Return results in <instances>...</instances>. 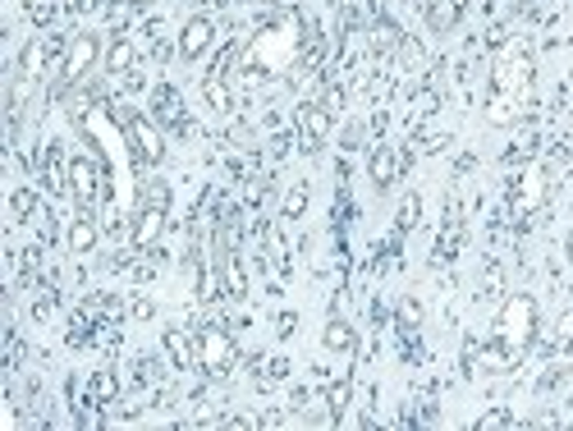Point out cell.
Masks as SVG:
<instances>
[{
    "label": "cell",
    "instance_id": "83f0119b",
    "mask_svg": "<svg viewBox=\"0 0 573 431\" xmlns=\"http://www.w3.org/2000/svg\"><path fill=\"white\" fill-rule=\"evenodd\" d=\"M514 417L505 413V408H495V413H486V417H477V426H510Z\"/></svg>",
    "mask_w": 573,
    "mask_h": 431
},
{
    "label": "cell",
    "instance_id": "ac0fdd59",
    "mask_svg": "<svg viewBox=\"0 0 573 431\" xmlns=\"http://www.w3.org/2000/svg\"><path fill=\"white\" fill-rule=\"evenodd\" d=\"M106 69H110V74H133V69H138V46L129 37H115L106 46Z\"/></svg>",
    "mask_w": 573,
    "mask_h": 431
},
{
    "label": "cell",
    "instance_id": "ba28073f",
    "mask_svg": "<svg viewBox=\"0 0 573 431\" xmlns=\"http://www.w3.org/2000/svg\"><path fill=\"white\" fill-rule=\"evenodd\" d=\"M69 193L79 206H92L101 197V166L92 157H69Z\"/></svg>",
    "mask_w": 573,
    "mask_h": 431
},
{
    "label": "cell",
    "instance_id": "d4e9b609",
    "mask_svg": "<svg viewBox=\"0 0 573 431\" xmlns=\"http://www.w3.org/2000/svg\"><path fill=\"white\" fill-rule=\"evenodd\" d=\"M303 206H308V188L299 184V188H290V193H284V221H294V216H303Z\"/></svg>",
    "mask_w": 573,
    "mask_h": 431
},
{
    "label": "cell",
    "instance_id": "4316f807",
    "mask_svg": "<svg viewBox=\"0 0 573 431\" xmlns=\"http://www.w3.org/2000/svg\"><path fill=\"white\" fill-rule=\"evenodd\" d=\"M417 211H422V202H417V193H408L404 197V206H399V225L408 230V225H417Z\"/></svg>",
    "mask_w": 573,
    "mask_h": 431
},
{
    "label": "cell",
    "instance_id": "1f68e13d",
    "mask_svg": "<svg viewBox=\"0 0 573 431\" xmlns=\"http://www.w3.org/2000/svg\"><path fill=\"white\" fill-rule=\"evenodd\" d=\"M197 5H225V0H197Z\"/></svg>",
    "mask_w": 573,
    "mask_h": 431
},
{
    "label": "cell",
    "instance_id": "277c9868",
    "mask_svg": "<svg viewBox=\"0 0 573 431\" xmlns=\"http://www.w3.org/2000/svg\"><path fill=\"white\" fill-rule=\"evenodd\" d=\"M239 363V344L225 326H202L197 330V368L206 377H230Z\"/></svg>",
    "mask_w": 573,
    "mask_h": 431
},
{
    "label": "cell",
    "instance_id": "8fae6325",
    "mask_svg": "<svg viewBox=\"0 0 573 431\" xmlns=\"http://www.w3.org/2000/svg\"><path fill=\"white\" fill-rule=\"evenodd\" d=\"M64 244H69V253H74V257H88V253L101 244V225L92 221V211H88V206H79V216L69 221Z\"/></svg>",
    "mask_w": 573,
    "mask_h": 431
},
{
    "label": "cell",
    "instance_id": "4dcf8cb0",
    "mask_svg": "<svg viewBox=\"0 0 573 431\" xmlns=\"http://www.w3.org/2000/svg\"><path fill=\"white\" fill-rule=\"evenodd\" d=\"M564 257H568V271H573V235L564 239Z\"/></svg>",
    "mask_w": 573,
    "mask_h": 431
},
{
    "label": "cell",
    "instance_id": "e0dca14e",
    "mask_svg": "<svg viewBox=\"0 0 573 431\" xmlns=\"http://www.w3.org/2000/svg\"><path fill=\"white\" fill-rule=\"evenodd\" d=\"M321 344H326L330 353H353V349H358V330H353L344 317H330L326 330H321Z\"/></svg>",
    "mask_w": 573,
    "mask_h": 431
},
{
    "label": "cell",
    "instance_id": "ffe728a7",
    "mask_svg": "<svg viewBox=\"0 0 573 431\" xmlns=\"http://www.w3.org/2000/svg\"><path fill=\"white\" fill-rule=\"evenodd\" d=\"M225 294V280H221V262H206L202 275H197V299L202 303H216Z\"/></svg>",
    "mask_w": 573,
    "mask_h": 431
},
{
    "label": "cell",
    "instance_id": "7c38bea8",
    "mask_svg": "<svg viewBox=\"0 0 573 431\" xmlns=\"http://www.w3.org/2000/svg\"><path fill=\"white\" fill-rule=\"evenodd\" d=\"M404 166H408V157H404L399 148H377V152L368 157V175H372V184H377V188H390V184H399Z\"/></svg>",
    "mask_w": 573,
    "mask_h": 431
},
{
    "label": "cell",
    "instance_id": "d6986e66",
    "mask_svg": "<svg viewBox=\"0 0 573 431\" xmlns=\"http://www.w3.org/2000/svg\"><path fill=\"white\" fill-rule=\"evenodd\" d=\"M221 280H225V294L230 299H244L248 294V271H244L239 253H221Z\"/></svg>",
    "mask_w": 573,
    "mask_h": 431
},
{
    "label": "cell",
    "instance_id": "9a60e30c",
    "mask_svg": "<svg viewBox=\"0 0 573 431\" xmlns=\"http://www.w3.org/2000/svg\"><path fill=\"white\" fill-rule=\"evenodd\" d=\"M541 197H546V170L541 166H528V175L519 179V211H537L541 206Z\"/></svg>",
    "mask_w": 573,
    "mask_h": 431
},
{
    "label": "cell",
    "instance_id": "f1b7e54d",
    "mask_svg": "<svg viewBox=\"0 0 573 431\" xmlns=\"http://www.w3.org/2000/svg\"><path fill=\"white\" fill-rule=\"evenodd\" d=\"M559 340H564V344H573V312H564V317H559Z\"/></svg>",
    "mask_w": 573,
    "mask_h": 431
},
{
    "label": "cell",
    "instance_id": "44dd1931",
    "mask_svg": "<svg viewBox=\"0 0 573 431\" xmlns=\"http://www.w3.org/2000/svg\"><path fill=\"white\" fill-rule=\"evenodd\" d=\"M10 211L19 216V221H33V211H37V193H33L28 184H19V188L10 193Z\"/></svg>",
    "mask_w": 573,
    "mask_h": 431
},
{
    "label": "cell",
    "instance_id": "cb8c5ba5",
    "mask_svg": "<svg viewBox=\"0 0 573 431\" xmlns=\"http://www.w3.org/2000/svg\"><path fill=\"white\" fill-rule=\"evenodd\" d=\"M349 395H353V390H349V377H339V381L330 386V395H326V404H330V417H339V413L349 408Z\"/></svg>",
    "mask_w": 573,
    "mask_h": 431
},
{
    "label": "cell",
    "instance_id": "52a82bcc",
    "mask_svg": "<svg viewBox=\"0 0 573 431\" xmlns=\"http://www.w3.org/2000/svg\"><path fill=\"white\" fill-rule=\"evenodd\" d=\"M166 211H170V206H157V202H142V206H138V216L129 221V244H133L138 253H148V248H157V244H161Z\"/></svg>",
    "mask_w": 573,
    "mask_h": 431
},
{
    "label": "cell",
    "instance_id": "30bf717a",
    "mask_svg": "<svg viewBox=\"0 0 573 431\" xmlns=\"http://www.w3.org/2000/svg\"><path fill=\"white\" fill-rule=\"evenodd\" d=\"M330 124H335V115H330L321 101H303V106H299V133H303V142H308V152L321 148V142L330 138Z\"/></svg>",
    "mask_w": 573,
    "mask_h": 431
},
{
    "label": "cell",
    "instance_id": "603a6c76",
    "mask_svg": "<svg viewBox=\"0 0 573 431\" xmlns=\"http://www.w3.org/2000/svg\"><path fill=\"white\" fill-rule=\"evenodd\" d=\"M115 390H119V386H115V372H106V368H101V372L92 377V399H97V404H106V399H115Z\"/></svg>",
    "mask_w": 573,
    "mask_h": 431
},
{
    "label": "cell",
    "instance_id": "f546056e",
    "mask_svg": "<svg viewBox=\"0 0 573 431\" xmlns=\"http://www.w3.org/2000/svg\"><path fill=\"white\" fill-rule=\"evenodd\" d=\"M69 5H74L79 14H97V10H101V0H69Z\"/></svg>",
    "mask_w": 573,
    "mask_h": 431
},
{
    "label": "cell",
    "instance_id": "9c48e42d",
    "mask_svg": "<svg viewBox=\"0 0 573 431\" xmlns=\"http://www.w3.org/2000/svg\"><path fill=\"white\" fill-rule=\"evenodd\" d=\"M211 42H216V24H211L206 14H193L184 28H179V55L184 60H202L211 51Z\"/></svg>",
    "mask_w": 573,
    "mask_h": 431
},
{
    "label": "cell",
    "instance_id": "8992f818",
    "mask_svg": "<svg viewBox=\"0 0 573 431\" xmlns=\"http://www.w3.org/2000/svg\"><path fill=\"white\" fill-rule=\"evenodd\" d=\"M124 133H129L133 157H138L142 166H161V157H166V138H161V129H157L148 115L124 110Z\"/></svg>",
    "mask_w": 573,
    "mask_h": 431
},
{
    "label": "cell",
    "instance_id": "7402d4cb",
    "mask_svg": "<svg viewBox=\"0 0 573 431\" xmlns=\"http://www.w3.org/2000/svg\"><path fill=\"white\" fill-rule=\"evenodd\" d=\"M417 326H422V303L413 294H404L399 299V330H417Z\"/></svg>",
    "mask_w": 573,
    "mask_h": 431
},
{
    "label": "cell",
    "instance_id": "7a4b0ae2",
    "mask_svg": "<svg viewBox=\"0 0 573 431\" xmlns=\"http://www.w3.org/2000/svg\"><path fill=\"white\" fill-rule=\"evenodd\" d=\"M528 97H532V55L528 51H505L495 60L491 74V101H486V120L491 124H519L528 115Z\"/></svg>",
    "mask_w": 573,
    "mask_h": 431
},
{
    "label": "cell",
    "instance_id": "3957f363",
    "mask_svg": "<svg viewBox=\"0 0 573 431\" xmlns=\"http://www.w3.org/2000/svg\"><path fill=\"white\" fill-rule=\"evenodd\" d=\"M294 51H299V24H294V19H280L271 33H262V37L248 46V69L280 74V69L294 60Z\"/></svg>",
    "mask_w": 573,
    "mask_h": 431
},
{
    "label": "cell",
    "instance_id": "484cf974",
    "mask_svg": "<svg viewBox=\"0 0 573 431\" xmlns=\"http://www.w3.org/2000/svg\"><path fill=\"white\" fill-rule=\"evenodd\" d=\"M317 101H321V106H326V110H330V115H335V120H339V115H344V88H326V92H321V97H317Z\"/></svg>",
    "mask_w": 573,
    "mask_h": 431
},
{
    "label": "cell",
    "instance_id": "2e32d148",
    "mask_svg": "<svg viewBox=\"0 0 573 431\" xmlns=\"http://www.w3.org/2000/svg\"><path fill=\"white\" fill-rule=\"evenodd\" d=\"M202 97H206V106L216 110V115H230L234 110V92H230V79L225 74H206L202 79Z\"/></svg>",
    "mask_w": 573,
    "mask_h": 431
},
{
    "label": "cell",
    "instance_id": "6da1fadb",
    "mask_svg": "<svg viewBox=\"0 0 573 431\" xmlns=\"http://www.w3.org/2000/svg\"><path fill=\"white\" fill-rule=\"evenodd\" d=\"M537 340V303L528 294H510L495 312V330L491 340L477 349V368L491 372V377H505L523 363V353L532 349Z\"/></svg>",
    "mask_w": 573,
    "mask_h": 431
},
{
    "label": "cell",
    "instance_id": "5b68a950",
    "mask_svg": "<svg viewBox=\"0 0 573 431\" xmlns=\"http://www.w3.org/2000/svg\"><path fill=\"white\" fill-rule=\"evenodd\" d=\"M97 60H106L101 37L97 33H74V37H69V46H64V60H60V79L64 83H83Z\"/></svg>",
    "mask_w": 573,
    "mask_h": 431
},
{
    "label": "cell",
    "instance_id": "5bb4252c",
    "mask_svg": "<svg viewBox=\"0 0 573 431\" xmlns=\"http://www.w3.org/2000/svg\"><path fill=\"white\" fill-rule=\"evenodd\" d=\"M161 344H166V353H170V363H175V368H193V363H197V335L166 330Z\"/></svg>",
    "mask_w": 573,
    "mask_h": 431
},
{
    "label": "cell",
    "instance_id": "4fadbf2b",
    "mask_svg": "<svg viewBox=\"0 0 573 431\" xmlns=\"http://www.w3.org/2000/svg\"><path fill=\"white\" fill-rule=\"evenodd\" d=\"M463 14H468V0H426V28H432V33L459 28Z\"/></svg>",
    "mask_w": 573,
    "mask_h": 431
}]
</instances>
